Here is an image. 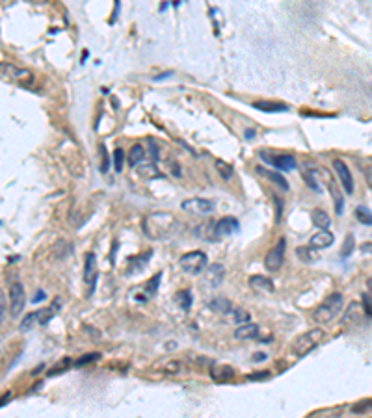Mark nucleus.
Masks as SVG:
<instances>
[{
  "label": "nucleus",
  "instance_id": "13",
  "mask_svg": "<svg viewBox=\"0 0 372 418\" xmlns=\"http://www.w3.org/2000/svg\"><path fill=\"white\" fill-rule=\"evenodd\" d=\"M82 275H84V282L86 284H90V286H93L95 281H97L99 272H97V259H95V255H93V253H88V255H86L84 274Z\"/></svg>",
  "mask_w": 372,
  "mask_h": 418
},
{
  "label": "nucleus",
  "instance_id": "18",
  "mask_svg": "<svg viewBox=\"0 0 372 418\" xmlns=\"http://www.w3.org/2000/svg\"><path fill=\"white\" fill-rule=\"evenodd\" d=\"M249 286L255 290V292H261V294H270V292H274V282H272V279L264 277V275H251L249 277Z\"/></svg>",
  "mask_w": 372,
  "mask_h": 418
},
{
  "label": "nucleus",
  "instance_id": "8",
  "mask_svg": "<svg viewBox=\"0 0 372 418\" xmlns=\"http://www.w3.org/2000/svg\"><path fill=\"white\" fill-rule=\"evenodd\" d=\"M285 251H287V240H285V238H279L278 243L268 251V255H266V259H264V268H266L268 272H278L279 268L283 266Z\"/></svg>",
  "mask_w": 372,
  "mask_h": 418
},
{
  "label": "nucleus",
  "instance_id": "38",
  "mask_svg": "<svg viewBox=\"0 0 372 418\" xmlns=\"http://www.w3.org/2000/svg\"><path fill=\"white\" fill-rule=\"evenodd\" d=\"M101 359V353H88V355H84V357H80L77 361V366H86L90 365V363H95V361H99Z\"/></svg>",
  "mask_w": 372,
  "mask_h": 418
},
{
  "label": "nucleus",
  "instance_id": "35",
  "mask_svg": "<svg viewBox=\"0 0 372 418\" xmlns=\"http://www.w3.org/2000/svg\"><path fill=\"white\" fill-rule=\"evenodd\" d=\"M160 279H162V274H156L153 279H149V282L145 284V292L149 296H155L156 290H158V284H160Z\"/></svg>",
  "mask_w": 372,
  "mask_h": 418
},
{
  "label": "nucleus",
  "instance_id": "53",
  "mask_svg": "<svg viewBox=\"0 0 372 418\" xmlns=\"http://www.w3.org/2000/svg\"><path fill=\"white\" fill-rule=\"evenodd\" d=\"M28 2H39V4H45L46 0H28Z\"/></svg>",
  "mask_w": 372,
  "mask_h": 418
},
{
  "label": "nucleus",
  "instance_id": "19",
  "mask_svg": "<svg viewBox=\"0 0 372 418\" xmlns=\"http://www.w3.org/2000/svg\"><path fill=\"white\" fill-rule=\"evenodd\" d=\"M232 375H234V368L229 365H214L210 368V377L220 383L232 379Z\"/></svg>",
  "mask_w": 372,
  "mask_h": 418
},
{
  "label": "nucleus",
  "instance_id": "27",
  "mask_svg": "<svg viewBox=\"0 0 372 418\" xmlns=\"http://www.w3.org/2000/svg\"><path fill=\"white\" fill-rule=\"evenodd\" d=\"M60 307V301H56V305L52 307H48V309H41V311H38V324H41V325H46L48 324V320L54 318L56 314V309Z\"/></svg>",
  "mask_w": 372,
  "mask_h": 418
},
{
  "label": "nucleus",
  "instance_id": "25",
  "mask_svg": "<svg viewBox=\"0 0 372 418\" xmlns=\"http://www.w3.org/2000/svg\"><path fill=\"white\" fill-rule=\"evenodd\" d=\"M311 220H313V223H315L318 229H327L331 225V218L327 216V212L320 210V208H315V210L311 212Z\"/></svg>",
  "mask_w": 372,
  "mask_h": 418
},
{
  "label": "nucleus",
  "instance_id": "22",
  "mask_svg": "<svg viewBox=\"0 0 372 418\" xmlns=\"http://www.w3.org/2000/svg\"><path fill=\"white\" fill-rule=\"evenodd\" d=\"M209 309L214 312H220V314H229V312H232V303L227 297H212L209 301Z\"/></svg>",
  "mask_w": 372,
  "mask_h": 418
},
{
  "label": "nucleus",
  "instance_id": "41",
  "mask_svg": "<svg viewBox=\"0 0 372 418\" xmlns=\"http://www.w3.org/2000/svg\"><path fill=\"white\" fill-rule=\"evenodd\" d=\"M99 152H101V162H102V166H101V169L106 173L108 171V164H110V160H108V154H106V147L104 145H101V149H99Z\"/></svg>",
  "mask_w": 372,
  "mask_h": 418
},
{
  "label": "nucleus",
  "instance_id": "12",
  "mask_svg": "<svg viewBox=\"0 0 372 418\" xmlns=\"http://www.w3.org/2000/svg\"><path fill=\"white\" fill-rule=\"evenodd\" d=\"M363 316H365L363 305L354 301V303L348 305L346 312L342 314V324H344V325H357V324L363 320Z\"/></svg>",
  "mask_w": 372,
  "mask_h": 418
},
{
  "label": "nucleus",
  "instance_id": "30",
  "mask_svg": "<svg viewBox=\"0 0 372 418\" xmlns=\"http://www.w3.org/2000/svg\"><path fill=\"white\" fill-rule=\"evenodd\" d=\"M175 301H177L179 307L183 311H188L192 307V292L190 290H181V292H177V296H175Z\"/></svg>",
  "mask_w": 372,
  "mask_h": 418
},
{
  "label": "nucleus",
  "instance_id": "42",
  "mask_svg": "<svg viewBox=\"0 0 372 418\" xmlns=\"http://www.w3.org/2000/svg\"><path fill=\"white\" fill-rule=\"evenodd\" d=\"M71 365V361L69 359H63L62 363L58 366H54V368H50V372H48V375H54V373H62V370L65 368V366H69Z\"/></svg>",
  "mask_w": 372,
  "mask_h": 418
},
{
  "label": "nucleus",
  "instance_id": "17",
  "mask_svg": "<svg viewBox=\"0 0 372 418\" xmlns=\"http://www.w3.org/2000/svg\"><path fill=\"white\" fill-rule=\"evenodd\" d=\"M259 325L257 324H251V322H246V324H238V327L234 329V338L238 340H253L259 336Z\"/></svg>",
  "mask_w": 372,
  "mask_h": 418
},
{
  "label": "nucleus",
  "instance_id": "6",
  "mask_svg": "<svg viewBox=\"0 0 372 418\" xmlns=\"http://www.w3.org/2000/svg\"><path fill=\"white\" fill-rule=\"evenodd\" d=\"M238 220L236 218H231V216H225L222 220L218 221H210L209 223V240H218V238H224V236H231L234 232H238Z\"/></svg>",
  "mask_w": 372,
  "mask_h": 418
},
{
  "label": "nucleus",
  "instance_id": "34",
  "mask_svg": "<svg viewBox=\"0 0 372 418\" xmlns=\"http://www.w3.org/2000/svg\"><path fill=\"white\" fill-rule=\"evenodd\" d=\"M354 245H356V242H354V236L348 234V236H346V240H344V243H342V249H341V257H342V259H346V257H350V255H352Z\"/></svg>",
  "mask_w": 372,
  "mask_h": 418
},
{
  "label": "nucleus",
  "instance_id": "33",
  "mask_svg": "<svg viewBox=\"0 0 372 418\" xmlns=\"http://www.w3.org/2000/svg\"><path fill=\"white\" fill-rule=\"evenodd\" d=\"M36 322H38V312H28V314L23 318V322H21L19 329H21V331H30Z\"/></svg>",
  "mask_w": 372,
  "mask_h": 418
},
{
  "label": "nucleus",
  "instance_id": "40",
  "mask_svg": "<svg viewBox=\"0 0 372 418\" xmlns=\"http://www.w3.org/2000/svg\"><path fill=\"white\" fill-rule=\"evenodd\" d=\"M270 370H263V372H257V373H249L248 379L249 381H266L270 379Z\"/></svg>",
  "mask_w": 372,
  "mask_h": 418
},
{
  "label": "nucleus",
  "instance_id": "49",
  "mask_svg": "<svg viewBox=\"0 0 372 418\" xmlns=\"http://www.w3.org/2000/svg\"><path fill=\"white\" fill-rule=\"evenodd\" d=\"M274 201H276V203H278V218H276V220H281V212H283V208H281V206H283V201H281V199L279 197H274Z\"/></svg>",
  "mask_w": 372,
  "mask_h": 418
},
{
  "label": "nucleus",
  "instance_id": "7",
  "mask_svg": "<svg viewBox=\"0 0 372 418\" xmlns=\"http://www.w3.org/2000/svg\"><path fill=\"white\" fill-rule=\"evenodd\" d=\"M181 208L188 214H194V216H209L216 210V201L205 197H192L183 201Z\"/></svg>",
  "mask_w": 372,
  "mask_h": 418
},
{
  "label": "nucleus",
  "instance_id": "43",
  "mask_svg": "<svg viewBox=\"0 0 372 418\" xmlns=\"http://www.w3.org/2000/svg\"><path fill=\"white\" fill-rule=\"evenodd\" d=\"M4 316H6V294L0 288V322L4 320Z\"/></svg>",
  "mask_w": 372,
  "mask_h": 418
},
{
  "label": "nucleus",
  "instance_id": "48",
  "mask_svg": "<svg viewBox=\"0 0 372 418\" xmlns=\"http://www.w3.org/2000/svg\"><path fill=\"white\" fill-rule=\"evenodd\" d=\"M43 299H45V292H43V290L36 292V296L32 297V301H34V303H38V301H43Z\"/></svg>",
  "mask_w": 372,
  "mask_h": 418
},
{
  "label": "nucleus",
  "instance_id": "16",
  "mask_svg": "<svg viewBox=\"0 0 372 418\" xmlns=\"http://www.w3.org/2000/svg\"><path fill=\"white\" fill-rule=\"evenodd\" d=\"M255 110H261L264 114H281V112H288L290 108L285 102H276V100H257L253 102Z\"/></svg>",
  "mask_w": 372,
  "mask_h": 418
},
{
  "label": "nucleus",
  "instance_id": "31",
  "mask_svg": "<svg viewBox=\"0 0 372 418\" xmlns=\"http://www.w3.org/2000/svg\"><path fill=\"white\" fill-rule=\"evenodd\" d=\"M214 166H216V171L220 173V177H222L224 181H231L232 179V166L231 164H227V162H224V160H216V162H214Z\"/></svg>",
  "mask_w": 372,
  "mask_h": 418
},
{
  "label": "nucleus",
  "instance_id": "44",
  "mask_svg": "<svg viewBox=\"0 0 372 418\" xmlns=\"http://www.w3.org/2000/svg\"><path fill=\"white\" fill-rule=\"evenodd\" d=\"M363 309H365V314L372 318V297L371 296H363Z\"/></svg>",
  "mask_w": 372,
  "mask_h": 418
},
{
  "label": "nucleus",
  "instance_id": "39",
  "mask_svg": "<svg viewBox=\"0 0 372 418\" xmlns=\"http://www.w3.org/2000/svg\"><path fill=\"white\" fill-rule=\"evenodd\" d=\"M352 411L354 413H369V411H372V400H363V402L356 403Z\"/></svg>",
  "mask_w": 372,
  "mask_h": 418
},
{
  "label": "nucleus",
  "instance_id": "47",
  "mask_svg": "<svg viewBox=\"0 0 372 418\" xmlns=\"http://www.w3.org/2000/svg\"><path fill=\"white\" fill-rule=\"evenodd\" d=\"M266 359H268L266 353H253V359H251V361H253V363H263Z\"/></svg>",
  "mask_w": 372,
  "mask_h": 418
},
{
  "label": "nucleus",
  "instance_id": "29",
  "mask_svg": "<svg viewBox=\"0 0 372 418\" xmlns=\"http://www.w3.org/2000/svg\"><path fill=\"white\" fill-rule=\"evenodd\" d=\"M329 191H331V197H333L335 212L341 216L342 210H344V197H342L341 190H339L337 186H333V184H329Z\"/></svg>",
  "mask_w": 372,
  "mask_h": 418
},
{
  "label": "nucleus",
  "instance_id": "52",
  "mask_svg": "<svg viewBox=\"0 0 372 418\" xmlns=\"http://www.w3.org/2000/svg\"><path fill=\"white\" fill-rule=\"evenodd\" d=\"M244 136L248 138V139H251V138H255V132L249 129V130H246V132H244Z\"/></svg>",
  "mask_w": 372,
  "mask_h": 418
},
{
  "label": "nucleus",
  "instance_id": "26",
  "mask_svg": "<svg viewBox=\"0 0 372 418\" xmlns=\"http://www.w3.org/2000/svg\"><path fill=\"white\" fill-rule=\"evenodd\" d=\"M138 173L143 177V179H147V181L156 179V177H162L160 175V171H158V167H156L155 164H140Z\"/></svg>",
  "mask_w": 372,
  "mask_h": 418
},
{
  "label": "nucleus",
  "instance_id": "50",
  "mask_svg": "<svg viewBox=\"0 0 372 418\" xmlns=\"http://www.w3.org/2000/svg\"><path fill=\"white\" fill-rule=\"evenodd\" d=\"M361 251H363V253H369V255H372V242L361 243Z\"/></svg>",
  "mask_w": 372,
  "mask_h": 418
},
{
  "label": "nucleus",
  "instance_id": "36",
  "mask_svg": "<svg viewBox=\"0 0 372 418\" xmlns=\"http://www.w3.org/2000/svg\"><path fill=\"white\" fill-rule=\"evenodd\" d=\"M123 166H125V151L123 149H116L114 151V169L119 173V171H123Z\"/></svg>",
  "mask_w": 372,
  "mask_h": 418
},
{
  "label": "nucleus",
  "instance_id": "2",
  "mask_svg": "<svg viewBox=\"0 0 372 418\" xmlns=\"http://www.w3.org/2000/svg\"><path fill=\"white\" fill-rule=\"evenodd\" d=\"M342 305H344V297H342L341 292H333L326 297L322 303L318 305L315 312H313V320L324 325V324H329L331 320H335L339 314L342 312Z\"/></svg>",
  "mask_w": 372,
  "mask_h": 418
},
{
  "label": "nucleus",
  "instance_id": "11",
  "mask_svg": "<svg viewBox=\"0 0 372 418\" xmlns=\"http://www.w3.org/2000/svg\"><path fill=\"white\" fill-rule=\"evenodd\" d=\"M333 167H335V171H337V177H339V181H341L344 191H346L348 195H352V193H354V177L350 173V167L339 158L333 160Z\"/></svg>",
  "mask_w": 372,
  "mask_h": 418
},
{
  "label": "nucleus",
  "instance_id": "23",
  "mask_svg": "<svg viewBox=\"0 0 372 418\" xmlns=\"http://www.w3.org/2000/svg\"><path fill=\"white\" fill-rule=\"evenodd\" d=\"M143 158H145V147L143 145H132L131 151H129V154H127V160H129V166L131 167H138L141 162H143Z\"/></svg>",
  "mask_w": 372,
  "mask_h": 418
},
{
  "label": "nucleus",
  "instance_id": "32",
  "mask_svg": "<svg viewBox=\"0 0 372 418\" xmlns=\"http://www.w3.org/2000/svg\"><path fill=\"white\" fill-rule=\"evenodd\" d=\"M356 218H357V221L363 223V225H372V212H371V208H367V206H357Z\"/></svg>",
  "mask_w": 372,
  "mask_h": 418
},
{
  "label": "nucleus",
  "instance_id": "28",
  "mask_svg": "<svg viewBox=\"0 0 372 418\" xmlns=\"http://www.w3.org/2000/svg\"><path fill=\"white\" fill-rule=\"evenodd\" d=\"M296 255H298V259L302 260V262H315V260L318 259V253H315V247H298L296 249Z\"/></svg>",
  "mask_w": 372,
  "mask_h": 418
},
{
  "label": "nucleus",
  "instance_id": "5",
  "mask_svg": "<svg viewBox=\"0 0 372 418\" xmlns=\"http://www.w3.org/2000/svg\"><path fill=\"white\" fill-rule=\"evenodd\" d=\"M0 75L2 78H6L9 82L21 84V86H30L34 82V75H32L28 69L17 67L9 61H0Z\"/></svg>",
  "mask_w": 372,
  "mask_h": 418
},
{
  "label": "nucleus",
  "instance_id": "15",
  "mask_svg": "<svg viewBox=\"0 0 372 418\" xmlns=\"http://www.w3.org/2000/svg\"><path fill=\"white\" fill-rule=\"evenodd\" d=\"M255 171L259 173L261 177H264V179H268L270 183H274L276 186H279L281 190H288V183L287 179L281 175V173H278V171H272V169H268V167L264 166H257Z\"/></svg>",
  "mask_w": 372,
  "mask_h": 418
},
{
  "label": "nucleus",
  "instance_id": "46",
  "mask_svg": "<svg viewBox=\"0 0 372 418\" xmlns=\"http://www.w3.org/2000/svg\"><path fill=\"white\" fill-rule=\"evenodd\" d=\"M149 145H151V156H153V160H158L160 151H158V145L155 143V139H149Z\"/></svg>",
  "mask_w": 372,
  "mask_h": 418
},
{
  "label": "nucleus",
  "instance_id": "14",
  "mask_svg": "<svg viewBox=\"0 0 372 418\" xmlns=\"http://www.w3.org/2000/svg\"><path fill=\"white\" fill-rule=\"evenodd\" d=\"M335 236L327 231V229H320L317 234L311 236L309 240V245L311 247H315V249H326V247H329L331 243H333Z\"/></svg>",
  "mask_w": 372,
  "mask_h": 418
},
{
  "label": "nucleus",
  "instance_id": "51",
  "mask_svg": "<svg viewBox=\"0 0 372 418\" xmlns=\"http://www.w3.org/2000/svg\"><path fill=\"white\" fill-rule=\"evenodd\" d=\"M171 75H173V73H171V71H166V73H162V75L155 76V78H153V80H155V82H160V80H164V78H170Z\"/></svg>",
  "mask_w": 372,
  "mask_h": 418
},
{
  "label": "nucleus",
  "instance_id": "20",
  "mask_svg": "<svg viewBox=\"0 0 372 418\" xmlns=\"http://www.w3.org/2000/svg\"><path fill=\"white\" fill-rule=\"evenodd\" d=\"M225 277V268L222 264H212L210 268H207V282H209L212 288L220 286L224 282Z\"/></svg>",
  "mask_w": 372,
  "mask_h": 418
},
{
  "label": "nucleus",
  "instance_id": "3",
  "mask_svg": "<svg viewBox=\"0 0 372 418\" xmlns=\"http://www.w3.org/2000/svg\"><path fill=\"white\" fill-rule=\"evenodd\" d=\"M322 338H324V331H322L320 327H315V329H309V331L302 333L294 340V344H292L294 355L296 357H305V355H309L311 351L320 344Z\"/></svg>",
  "mask_w": 372,
  "mask_h": 418
},
{
  "label": "nucleus",
  "instance_id": "37",
  "mask_svg": "<svg viewBox=\"0 0 372 418\" xmlns=\"http://www.w3.org/2000/svg\"><path fill=\"white\" fill-rule=\"evenodd\" d=\"M232 316H234V322H236V324H246V322L251 320L249 312L244 311V309H236V311L232 312Z\"/></svg>",
  "mask_w": 372,
  "mask_h": 418
},
{
  "label": "nucleus",
  "instance_id": "45",
  "mask_svg": "<svg viewBox=\"0 0 372 418\" xmlns=\"http://www.w3.org/2000/svg\"><path fill=\"white\" fill-rule=\"evenodd\" d=\"M363 175H365V181H367V184H369V188H372V166L365 167Z\"/></svg>",
  "mask_w": 372,
  "mask_h": 418
},
{
  "label": "nucleus",
  "instance_id": "9",
  "mask_svg": "<svg viewBox=\"0 0 372 418\" xmlns=\"http://www.w3.org/2000/svg\"><path fill=\"white\" fill-rule=\"evenodd\" d=\"M261 158L266 164H270V166H274L276 169H281V171H292L298 166L292 154H276V152H270V151H263L261 152Z\"/></svg>",
  "mask_w": 372,
  "mask_h": 418
},
{
  "label": "nucleus",
  "instance_id": "10",
  "mask_svg": "<svg viewBox=\"0 0 372 418\" xmlns=\"http://www.w3.org/2000/svg\"><path fill=\"white\" fill-rule=\"evenodd\" d=\"M24 305H26V296H24L23 284L19 281L11 282V286H9V312H11L13 318L23 314Z\"/></svg>",
  "mask_w": 372,
  "mask_h": 418
},
{
  "label": "nucleus",
  "instance_id": "21",
  "mask_svg": "<svg viewBox=\"0 0 372 418\" xmlns=\"http://www.w3.org/2000/svg\"><path fill=\"white\" fill-rule=\"evenodd\" d=\"M158 370L162 373H168V375H179V373L185 372V363H181L177 359H168L158 365Z\"/></svg>",
  "mask_w": 372,
  "mask_h": 418
},
{
  "label": "nucleus",
  "instance_id": "1",
  "mask_svg": "<svg viewBox=\"0 0 372 418\" xmlns=\"http://www.w3.org/2000/svg\"><path fill=\"white\" fill-rule=\"evenodd\" d=\"M143 232L151 240H164L170 238L171 234H175V227H177V220L166 212H156L149 214L143 220Z\"/></svg>",
  "mask_w": 372,
  "mask_h": 418
},
{
  "label": "nucleus",
  "instance_id": "4",
  "mask_svg": "<svg viewBox=\"0 0 372 418\" xmlns=\"http://www.w3.org/2000/svg\"><path fill=\"white\" fill-rule=\"evenodd\" d=\"M207 264H209V257L203 251H190L179 259L181 270L190 275H199L207 268Z\"/></svg>",
  "mask_w": 372,
  "mask_h": 418
},
{
  "label": "nucleus",
  "instance_id": "24",
  "mask_svg": "<svg viewBox=\"0 0 372 418\" xmlns=\"http://www.w3.org/2000/svg\"><path fill=\"white\" fill-rule=\"evenodd\" d=\"M149 259H151V251H147L143 257H141V255H138V257H132V259H129V270H127V274L132 275V274H136V272H140V270H143V268L147 266Z\"/></svg>",
  "mask_w": 372,
  "mask_h": 418
}]
</instances>
